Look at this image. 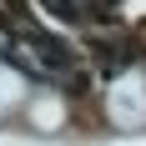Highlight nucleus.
Returning <instances> with one entry per match:
<instances>
[{"label":"nucleus","instance_id":"f257e3e1","mask_svg":"<svg viewBox=\"0 0 146 146\" xmlns=\"http://www.w3.org/2000/svg\"><path fill=\"white\" fill-rule=\"evenodd\" d=\"M106 111H111V121L116 126H126V131H136V126H146V76H121L116 86H111V96H106Z\"/></svg>","mask_w":146,"mask_h":146},{"label":"nucleus","instance_id":"7ed1b4c3","mask_svg":"<svg viewBox=\"0 0 146 146\" xmlns=\"http://www.w3.org/2000/svg\"><path fill=\"white\" fill-rule=\"evenodd\" d=\"M20 96H25V81H20L15 71H5V66H0V111H10Z\"/></svg>","mask_w":146,"mask_h":146},{"label":"nucleus","instance_id":"f03ea898","mask_svg":"<svg viewBox=\"0 0 146 146\" xmlns=\"http://www.w3.org/2000/svg\"><path fill=\"white\" fill-rule=\"evenodd\" d=\"M30 121H35L40 131H56L60 121H66V106H60V96H35V101H30Z\"/></svg>","mask_w":146,"mask_h":146}]
</instances>
